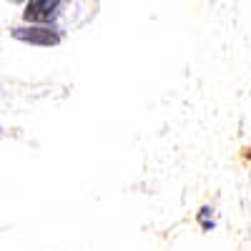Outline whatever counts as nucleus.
I'll use <instances>...</instances> for the list:
<instances>
[{
    "label": "nucleus",
    "instance_id": "nucleus-1",
    "mask_svg": "<svg viewBox=\"0 0 251 251\" xmlns=\"http://www.w3.org/2000/svg\"><path fill=\"white\" fill-rule=\"evenodd\" d=\"M10 35L20 43H30V46H40V48H50V46H58L60 43V33L50 25H20V28H13Z\"/></svg>",
    "mask_w": 251,
    "mask_h": 251
},
{
    "label": "nucleus",
    "instance_id": "nucleus-2",
    "mask_svg": "<svg viewBox=\"0 0 251 251\" xmlns=\"http://www.w3.org/2000/svg\"><path fill=\"white\" fill-rule=\"evenodd\" d=\"M60 0H28L25 10H23V20L33 25H48L58 13Z\"/></svg>",
    "mask_w": 251,
    "mask_h": 251
},
{
    "label": "nucleus",
    "instance_id": "nucleus-3",
    "mask_svg": "<svg viewBox=\"0 0 251 251\" xmlns=\"http://www.w3.org/2000/svg\"><path fill=\"white\" fill-rule=\"evenodd\" d=\"M8 3H25V0H8Z\"/></svg>",
    "mask_w": 251,
    "mask_h": 251
}]
</instances>
